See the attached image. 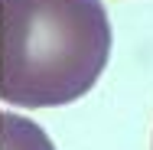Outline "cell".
Wrapping results in <instances>:
<instances>
[{"mask_svg": "<svg viewBox=\"0 0 153 150\" xmlns=\"http://www.w3.org/2000/svg\"><path fill=\"white\" fill-rule=\"evenodd\" d=\"M111 56L101 0H0V98L16 108L78 101Z\"/></svg>", "mask_w": 153, "mask_h": 150, "instance_id": "cell-1", "label": "cell"}, {"mask_svg": "<svg viewBox=\"0 0 153 150\" xmlns=\"http://www.w3.org/2000/svg\"><path fill=\"white\" fill-rule=\"evenodd\" d=\"M0 150H56V147L36 121L13 114V111H0Z\"/></svg>", "mask_w": 153, "mask_h": 150, "instance_id": "cell-2", "label": "cell"}]
</instances>
